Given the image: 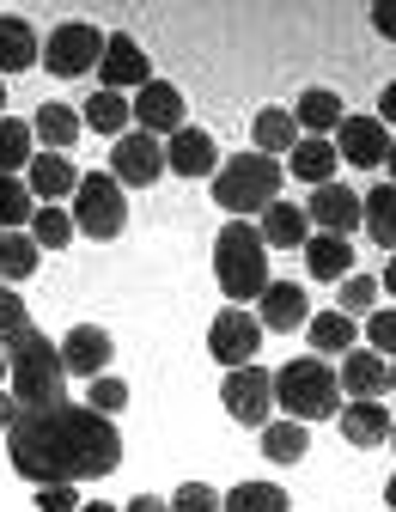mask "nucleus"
I'll return each mask as SVG.
<instances>
[{
	"label": "nucleus",
	"instance_id": "1",
	"mask_svg": "<svg viewBox=\"0 0 396 512\" xmlns=\"http://www.w3.org/2000/svg\"><path fill=\"white\" fill-rule=\"evenodd\" d=\"M13 470L37 488H74L116 476L122 464V433L110 415H92L86 403H55V409H19L7 427Z\"/></svg>",
	"mask_w": 396,
	"mask_h": 512
},
{
	"label": "nucleus",
	"instance_id": "2",
	"mask_svg": "<svg viewBox=\"0 0 396 512\" xmlns=\"http://www.w3.org/2000/svg\"><path fill=\"white\" fill-rule=\"evenodd\" d=\"M0 354H7V384L19 409H55L68 403V372H61V348L31 324V311L13 287H0Z\"/></svg>",
	"mask_w": 396,
	"mask_h": 512
},
{
	"label": "nucleus",
	"instance_id": "3",
	"mask_svg": "<svg viewBox=\"0 0 396 512\" xmlns=\"http://www.w3.org/2000/svg\"><path fill=\"white\" fill-rule=\"evenodd\" d=\"M281 183H287L281 159H262V153L250 147V153L220 159V171H214V202H220L232 220H250V214H262V208L281 202Z\"/></svg>",
	"mask_w": 396,
	"mask_h": 512
},
{
	"label": "nucleus",
	"instance_id": "4",
	"mask_svg": "<svg viewBox=\"0 0 396 512\" xmlns=\"http://www.w3.org/2000/svg\"><path fill=\"white\" fill-rule=\"evenodd\" d=\"M214 275H220V293L232 305L262 299V287H269V244H262V232L250 220L220 226V238H214Z\"/></svg>",
	"mask_w": 396,
	"mask_h": 512
},
{
	"label": "nucleus",
	"instance_id": "5",
	"mask_svg": "<svg viewBox=\"0 0 396 512\" xmlns=\"http://www.w3.org/2000/svg\"><path fill=\"white\" fill-rule=\"evenodd\" d=\"M275 403L287 409V421H329L342 409V384H336V366L317 360V354H299L275 372Z\"/></svg>",
	"mask_w": 396,
	"mask_h": 512
},
{
	"label": "nucleus",
	"instance_id": "6",
	"mask_svg": "<svg viewBox=\"0 0 396 512\" xmlns=\"http://www.w3.org/2000/svg\"><path fill=\"white\" fill-rule=\"evenodd\" d=\"M68 214H74V232L110 244V238H122V226H128V196H122V183H116L110 171H86Z\"/></svg>",
	"mask_w": 396,
	"mask_h": 512
},
{
	"label": "nucleus",
	"instance_id": "7",
	"mask_svg": "<svg viewBox=\"0 0 396 512\" xmlns=\"http://www.w3.org/2000/svg\"><path fill=\"white\" fill-rule=\"evenodd\" d=\"M98 55H104V31L86 25V19H68V25H55L49 43H43V68L55 80H80L98 68Z\"/></svg>",
	"mask_w": 396,
	"mask_h": 512
},
{
	"label": "nucleus",
	"instance_id": "8",
	"mask_svg": "<svg viewBox=\"0 0 396 512\" xmlns=\"http://www.w3.org/2000/svg\"><path fill=\"white\" fill-rule=\"evenodd\" d=\"M208 354H214L226 372L256 366V354H262V324H256V311L226 305V311L214 317V324H208Z\"/></svg>",
	"mask_w": 396,
	"mask_h": 512
},
{
	"label": "nucleus",
	"instance_id": "9",
	"mask_svg": "<svg viewBox=\"0 0 396 512\" xmlns=\"http://www.w3.org/2000/svg\"><path fill=\"white\" fill-rule=\"evenodd\" d=\"M220 403H226V415H232L238 427H269V415H275V372H262V366L226 372Z\"/></svg>",
	"mask_w": 396,
	"mask_h": 512
},
{
	"label": "nucleus",
	"instance_id": "10",
	"mask_svg": "<svg viewBox=\"0 0 396 512\" xmlns=\"http://www.w3.org/2000/svg\"><path fill=\"white\" fill-rule=\"evenodd\" d=\"M110 177H116L122 189L159 183V177H165V147H159L153 135H141V128H128V135L110 147Z\"/></svg>",
	"mask_w": 396,
	"mask_h": 512
},
{
	"label": "nucleus",
	"instance_id": "11",
	"mask_svg": "<svg viewBox=\"0 0 396 512\" xmlns=\"http://www.w3.org/2000/svg\"><path fill=\"white\" fill-rule=\"evenodd\" d=\"M98 80H104V92H141L153 80L147 49L128 37V31H110L104 37V55H98Z\"/></svg>",
	"mask_w": 396,
	"mask_h": 512
},
{
	"label": "nucleus",
	"instance_id": "12",
	"mask_svg": "<svg viewBox=\"0 0 396 512\" xmlns=\"http://www.w3.org/2000/svg\"><path fill=\"white\" fill-rule=\"evenodd\" d=\"M128 116H135V128L141 135H177L183 128V92L171 86V80H147L135 98H128Z\"/></svg>",
	"mask_w": 396,
	"mask_h": 512
},
{
	"label": "nucleus",
	"instance_id": "13",
	"mask_svg": "<svg viewBox=\"0 0 396 512\" xmlns=\"http://www.w3.org/2000/svg\"><path fill=\"white\" fill-rule=\"evenodd\" d=\"M110 354H116V342H110V330H98V324H74L68 336H61V372L68 378H104L110 372Z\"/></svg>",
	"mask_w": 396,
	"mask_h": 512
},
{
	"label": "nucleus",
	"instance_id": "14",
	"mask_svg": "<svg viewBox=\"0 0 396 512\" xmlns=\"http://www.w3.org/2000/svg\"><path fill=\"white\" fill-rule=\"evenodd\" d=\"M305 220L317 232H329V238H348L360 226V189H348V183H317L311 202H305Z\"/></svg>",
	"mask_w": 396,
	"mask_h": 512
},
{
	"label": "nucleus",
	"instance_id": "15",
	"mask_svg": "<svg viewBox=\"0 0 396 512\" xmlns=\"http://www.w3.org/2000/svg\"><path fill=\"white\" fill-rule=\"evenodd\" d=\"M384 153H390V128L378 116H342V128H336V159H348L360 171H378Z\"/></svg>",
	"mask_w": 396,
	"mask_h": 512
},
{
	"label": "nucleus",
	"instance_id": "16",
	"mask_svg": "<svg viewBox=\"0 0 396 512\" xmlns=\"http://www.w3.org/2000/svg\"><path fill=\"white\" fill-rule=\"evenodd\" d=\"M256 324H262V336H269V330H281V336L305 330V324H311V299H305V287L269 281V287H262V299H256Z\"/></svg>",
	"mask_w": 396,
	"mask_h": 512
},
{
	"label": "nucleus",
	"instance_id": "17",
	"mask_svg": "<svg viewBox=\"0 0 396 512\" xmlns=\"http://www.w3.org/2000/svg\"><path fill=\"white\" fill-rule=\"evenodd\" d=\"M25 189H31L37 208H61V196H74V189H80V171H74L68 153H37L25 165Z\"/></svg>",
	"mask_w": 396,
	"mask_h": 512
},
{
	"label": "nucleus",
	"instance_id": "18",
	"mask_svg": "<svg viewBox=\"0 0 396 512\" xmlns=\"http://www.w3.org/2000/svg\"><path fill=\"white\" fill-rule=\"evenodd\" d=\"M165 171H177V177H214L220 171V147H214V135L208 128H177V135L165 141Z\"/></svg>",
	"mask_w": 396,
	"mask_h": 512
},
{
	"label": "nucleus",
	"instance_id": "19",
	"mask_svg": "<svg viewBox=\"0 0 396 512\" xmlns=\"http://www.w3.org/2000/svg\"><path fill=\"white\" fill-rule=\"evenodd\" d=\"M336 384L354 391V403H378V391H390V360H378L372 348H354V354H342Z\"/></svg>",
	"mask_w": 396,
	"mask_h": 512
},
{
	"label": "nucleus",
	"instance_id": "20",
	"mask_svg": "<svg viewBox=\"0 0 396 512\" xmlns=\"http://www.w3.org/2000/svg\"><path fill=\"white\" fill-rule=\"evenodd\" d=\"M305 342H311L317 360H342V354L360 348V324H354V317H342V311H317L311 324H305Z\"/></svg>",
	"mask_w": 396,
	"mask_h": 512
},
{
	"label": "nucleus",
	"instance_id": "21",
	"mask_svg": "<svg viewBox=\"0 0 396 512\" xmlns=\"http://www.w3.org/2000/svg\"><path fill=\"white\" fill-rule=\"evenodd\" d=\"M336 415H342V421H336V427H342V439H348V445H360V452L384 445V439H390V421H396L384 403H342Z\"/></svg>",
	"mask_w": 396,
	"mask_h": 512
},
{
	"label": "nucleus",
	"instance_id": "22",
	"mask_svg": "<svg viewBox=\"0 0 396 512\" xmlns=\"http://www.w3.org/2000/svg\"><path fill=\"white\" fill-rule=\"evenodd\" d=\"M80 110H68V104H55V98H43L37 104V116H31V135L43 141V153H68L74 141H80Z\"/></svg>",
	"mask_w": 396,
	"mask_h": 512
},
{
	"label": "nucleus",
	"instance_id": "23",
	"mask_svg": "<svg viewBox=\"0 0 396 512\" xmlns=\"http://www.w3.org/2000/svg\"><path fill=\"white\" fill-rule=\"evenodd\" d=\"M37 61H43V37L25 19L0 13V74H25V68H37Z\"/></svg>",
	"mask_w": 396,
	"mask_h": 512
},
{
	"label": "nucleus",
	"instance_id": "24",
	"mask_svg": "<svg viewBox=\"0 0 396 512\" xmlns=\"http://www.w3.org/2000/svg\"><path fill=\"white\" fill-rule=\"evenodd\" d=\"M305 269H311V281H348L354 275V244L329 238V232H311L305 238Z\"/></svg>",
	"mask_w": 396,
	"mask_h": 512
},
{
	"label": "nucleus",
	"instance_id": "25",
	"mask_svg": "<svg viewBox=\"0 0 396 512\" xmlns=\"http://www.w3.org/2000/svg\"><path fill=\"white\" fill-rule=\"evenodd\" d=\"M250 141H256V153H262V159H281V153H293V147H299V122H293V110H281V104L256 110Z\"/></svg>",
	"mask_w": 396,
	"mask_h": 512
},
{
	"label": "nucleus",
	"instance_id": "26",
	"mask_svg": "<svg viewBox=\"0 0 396 512\" xmlns=\"http://www.w3.org/2000/svg\"><path fill=\"white\" fill-rule=\"evenodd\" d=\"M262 244L269 250H305V238H311V220H305V208H293V202H275V208H262Z\"/></svg>",
	"mask_w": 396,
	"mask_h": 512
},
{
	"label": "nucleus",
	"instance_id": "27",
	"mask_svg": "<svg viewBox=\"0 0 396 512\" xmlns=\"http://www.w3.org/2000/svg\"><path fill=\"white\" fill-rule=\"evenodd\" d=\"M287 171L299 177V183H336V141H317V135H305L293 153H287Z\"/></svg>",
	"mask_w": 396,
	"mask_h": 512
},
{
	"label": "nucleus",
	"instance_id": "28",
	"mask_svg": "<svg viewBox=\"0 0 396 512\" xmlns=\"http://www.w3.org/2000/svg\"><path fill=\"white\" fill-rule=\"evenodd\" d=\"M80 122L92 128V135H110V141H122V135H128V122H135V116H128V98H122V92H104V86H98V92L86 98Z\"/></svg>",
	"mask_w": 396,
	"mask_h": 512
},
{
	"label": "nucleus",
	"instance_id": "29",
	"mask_svg": "<svg viewBox=\"0 0 396 512\" xmlns=\"http://www.w3.org/2000/svg\"><path fill=\"white\" fill-rule=\"evenodd\" d=\"M360 226L372 232V244H396V183H378L360 196Z\"/></svg>",
	"mask_w": 396,
	"mask_h": 512
},
{
	"label": "nucleus",
	"instance_id": "30",
	"mask_svg": "<svg viewBox=\"0 0 396 512\" xmlns=\"http://www.w3.org/2000/svg\"><path fill=\"white\" fill-rule=\"evenodd\" d=\"M293 122H299V128H311V135L323 141L329 128H342V98L329 92V86H311V92H299V104H293Z\"/></svg>",
	"mask_w": 396,
	"mask_h": 512
},
{
	"label": "nucleus",
	"instance_id": "31",
	"mask_svg": "<svg viewBox=\"0 0 396 512\" xmlns=\"http://www.w3.org/2000/svg\"><path fill=\"white\" fill-rule=\"evenodd\" d=\"M305 452H311L305 421H269V427H262V458H269V464H299Z\"/></svg>",
	"mask_w": 396,
	"mask_h": 512
},
{
	"label": "nucleus",
	"instance_id": "32",
	"mask_svg": "<svg viewBox=\"0 0 396 512\" xmlns=\"http://www.w3.org/2000/svg\"><path fill=\"white\" fill-rule=\"evenodd\" d=\"M220 512H293V506H287V488L275 482H238L232 494H220Z\"/></svg>",
	"mask_w": 396,
	"mask_h": 512
},
{
	"label": "nucleus",
	"instance_id": "33",
	"mask_svg": "<svg viewBox=\"0 0 396 512\" xmlns=\"http://www.w3.org/2000/svg\"><path fill=\"white\" fill-rule=\"evenodd\" d=\"M37 256H43V250L31 244V232H0V287L37 275Z\"/></svg>",
	"mask_w": 396,
	"mask_h": 512
},
{
	"label": "nucleus",
	"instance_id": "34",
	"mask_svg": "<svg viewBox=\"0 0 396 512\" xmlns=\"http://www.w3.org/2000/svg\"><path fill=\"white\" fill-rule=\"evenodd\" d=\"M37 135H31V122H19V116H0V177H13V171H25L31 159H37V147H31Z\"/></svg>",
	"mask_w": 396,
	"mask_h": 512
},
{
	"label": "nucleus",
	"instance_id": "35",
	"mask_svg": "<svg viewBox=\"0 0 396 512\" xmlns=\"http://www.w3.org/2000/svg\"><path fill=\"white\" fill-rule=\"evenodd\" d=\"M31 214H37V202H31L25 177H0V232H25Z\"/></svg>",
	"mask_w": 396,
	"mask_h": 512
},
{
	"label": "nucleus",
	"instance_id": "36",
	"mask_svg": "<svg viewBox=\"0 0 396 512\" xmlns=\"http://www.w3.org/2000/svg\"><path fill=\"white\" fill-rule=\"evenodd\" d=\"M74 238H80V232H74V214H68V208H37V214H31V244H37V250H43V244L61 250V244H74Z\"/></svg>",
	"mask_w": 396,
	"mask_h": 512
},
{
	"label": "nucleus",
	"instance_id": "37",
	"mask_svg": "<svg viewBox=\"0 0 396 512\" xmlns=\"http://www.w3.org/2000/svg\"><path fill=\"white\" fill-rule=\"evenodd\" d=\"M336 311H342V317H372V311H378V281H372V275H348Z\"/></svg>",
	"mask_w": 396,
	"mask_h": 512
},
{
	"label": "nucleus",
	"instance_id": "38",
	"mask_svg": "<svg viewBox=\"0 0 396 512\" xmlns=\"http://www.w3.org/2000/svg\"><path fill=\"white\" fill-rule=\"evenodd\" d=\"M366 348H372L378 360H396V305H378V311L366 317Z\"/></svg>",
	"mask_w": 396,
	"mask_h": 512
},
{
	"label": "nucleus",
	"instance_id": "39",
	"mask_svg": "<svg viewBox=\"0 0 396 512\" xmlns=\"http://www.w3.org/2000/svg\"><path fill=\"white\" fill-rule=\"evenodd\" d=\"M86 409H92V415H116V409H128V384H122V378H110V372H104V378H92Z\"/></svg>",
	"mask_w": 396,
	"mask_h": 512
},
{
	"label": "nucleus",
	"instance_id": "40",
	"mask_svg": "<svg viewBox=\"0 0 396 512\" xmlns=\"http://www.w3.org/2000/svg\"><path fill=\"white\" fill-rule=\"evenodd\" d=\"M171 512H220V494H214L208 482H183V488L171 494Z\"/></svg>",
	"mask_w": 396,
	"mask_h": 512
},
{
	"label": "nucleus",
	"instance_id": "41",
	"mask_svg": "<svg viewBox=\"0 0 396 512\" xmlns=\"http://www.w3.org/2000/svg\"><path fill=\"white\" fill-rule=\"evenodd\" d=\"M37 512H80L74 488H37Z\"/></svg>",
	"mask_w": 396,
	"mask_h": 512
},
{
	"label": "nucleus",
	"instance_id": "42",
	"mask_svg": "<svg viewBox=\"0 0 396 512\" xmlns=\"http://www.w3.org/2000/svg\"><path fill=\"white\" fill-rule=\"evenodd\" d=\"M372 31L396 43V0H372Z\"/></svg>",
	"mask_w": 396,
	"mask_h": 512
},
{
	"label": "nucleus",
	"instance_id": "43",
	"mask_svg": "<svg viewBox=\"0 0 396 512\" xmlns=\"http://www.w3.org/2000/svg\"><path fill=\"white\" fill-rule=\"evenodd\" d=\"M378 122H384V128H390V122H396V80H390V86H384V92H378Z\"/></svg>",
	"mask_w": 396,
	"mask_h": 512
},
{
	"label": "nucleus",
	"instance_id": "44",
	"mask_svg": "<svg viewBox=\"0 0 396 512\" xmlns=\"http://www.w3.org/2000/svg\"><path fill=\"white\" fill-rule=\"evenodd\" d=\"M122 512H171V500H153V494H135Z\"/></svg>",
	"mask_w": 396,
	"mask_h": 512
},
{
	"label": "nucleus",
	"instance_id": "45",
	"mask_svg": "<svg viewBox=\"0 0 396 512\" xmlns=\"http://www.w3.org/2000/svg\"><path fill=\"white\" fill-rule=\"evenodd\" d=\"M13 415H19V403H13V391H0V433L13 427Z\"/></svg>",
	"mask_w": 396,
	"mask_h": 512
},
{
	"label": "nucleus",
	"instance_id": "46",
	"mask_svg": "<svg viewBox=\"0 0 396 512\" xmlns=\"http://www.w3.org/2000/svg\"><path fill=\"white\" fill-rule=\"evenodd\" d=\"M384 287H390V305H396V256H390V269H384Z\"/></svg>",
	"mask_w": 396,
	"mask_h": 512
},
{
	"label": "nucleus",
	"instance_id": "47",
	"mask_svg": "<svg viewBox=\"0 0 396 512\" xmlns=\"http://www.w3.org/2000/svg\"><path fill=\"white\" fill-rule=\"evenodd\" d=\"M384 165H390V183H396V135H390V153H384Z\"/></svg>",
	"mask_w": 396,
	"mask_h": 512
},
{
	"label": "nucleus",
	"instance_id": "48",
	"mask_svg": "<svg viewBox=\"0 0 396 512\" xmlns=\"http://www.w3.org/2000/svg\"><path fill=\"white\" fill-rule=\"evenodd\" d=\"M80 512H122V506H104V500H92V506H80Z\"/></svg>",
	"mask_w": 396,
	"mask_h": 512
},
{
	"label": "nucleus",
	"instance_id": "49",
	"mask_svg": "<svg viewBox=\"0 0 396 512\" xmlns=\"http://www.w3.org/2000/svg\"><path fill=\"white\" fill-rule=\"evenodd\" d=\"M384 500H390V512H396V476H390V482H384Z\"/></svg>",
	"mask_w": 396,
	"mask_h": 512
},
{
	"label": "nucleus",
	"instance_id": "50",
	"mask_svg": "<svg viewBox=\"0 0 396 512\" xmlns=\"http://www.w3.org/2000/svg\"><path fill=\"white\" fill-rule=\"evenodd\" d=\"M0 116H7V86H0Z\"/></svg>",
	"mask_w": 396,
	"mask_h": 512
},
{
	"label": "nucleus",
	"instance_id": "51",
	"mask_svg": "<svg viewBox=\"0 0 396 512\" xmlns=\"http://www.w3.org/2000/svg\"><path fill=\"white\" fill-rule=\"evenodd\" d=\"M390 452H396V421H390Z\"/></svg>",
	"mask_w": 396,
	"mask_h": 512
},
{
	"label": "nucleus",
	"instance_id": "52",
	"mask_svg": "<svg viewBox=\"0 0 396 512\" xmlns=\"http://www.w3.org/2000/svg\"><path fill=\"white\" fill-rule=\"evenodd\" d=\"M390 391H396V360H390Z\"/></svg>",
	"mask_w": 396,
	"mask_h": 512
},
{
	"label": "nucleus",
	"instance_id": "53",
	"mask_svg": "<svg viewBox=\"0 0 396 512\" xmlns=\"http://www.w3.org/2000/svg\"><path fill=\"white\" fill-rule=\"evenodd\" d=\"M0 378H7V354H0Z\"/></svg>",
	"mask_w": 396,
	"mask_h": 512
}]
</instances>
